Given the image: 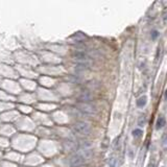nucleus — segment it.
<instances>
[{
	"mask_svg": "<svg viewBox=\"0 0 167 167\" xmlns=\"http://www.w3.org/2000/svg\"><path fill=\"white\" fill-rule=\"evenodd\" d=\"M73 129L79 135H89L91 133V125L88 122L79 121L73 125Z\"/></svg>",
	"mask_w": 167,
	"mask_h": 167,
	"instance_id": "obj_1",
	"label": "nucleus"
},
{
	"mask_svg": "<svg viewBox=\"0 0 167 167\" xmlns=\"http://www.w3.org/2000/svg\"><path fill=\"white\" fill-rule=\"evenodd\" d=\"M73 60L76 62V64L80 65H86L89 66L91 64V59L88 54H86L83 51H77V52L73 53Z\"/></svg>",
	"mask_w": 167,
	"mask_h": 167,
	"instance_id": "obj_2",
	"label": "nucleus"
},
{
	"mask_svg": "<svg viewBox=\"0 0 167 167\" xmlns=\"http://www.w3.org/2000/svg\"><path fill=\"white\" fill-rule=\"evenodd\" d=\"M77 109L83 112L84 114H88V115H93L96 113V108L95 106H93L90 102H79L77 105Z\"/></svg>",
	"mask_w": 167,
	"mask_h": 167,
	"instance_id": "obj_3",
	"label": "nucleus"
},
{
	"mask_svg": "<svg viewBox=\"0 0 167 167\" xmlns=\"http://www.w3.org/2000/svg\"><path fill=\"white\" fill-rule=\"evenodd\" d=\"M85 162H86V159H84V158L79 154L73 155V156L69 158V160H68V164L70 167H79L80 165H83Z\"/></svg>",
	"mask_w": 167,
	"mask_h": 167,
	"instance_id": "obj_4",
	"label": "nucleus"
},
{
	"mask_svg": "<svg viewBox=\"0 0 167 167\" xmlns=\"http://www.w3.org/2000/svg\"><path fill=\"white\" fill-rule=\"evenodd\" d=\"M63 146H64L66 151L70 152L77 151V149H79V145H77V143L73 140H65L64 143H63Z\"/></svg>",
	"mask_w": 167,
	"mask_h": 167,
	"instance_id": "obj_5",
	"label": "nucleus"
},
{
	"mask_svg": "<svg viewBox=\"0 0 167 167\" xmlns=\"http://www.w3.org/2000/svg\"><path fill=\"white\" fill-rule=\"evenodd\" d=\"M79 98L82 100V102H89L92 98H93V95H92L91 92H89V91H84L79 94Z\"/></svg>",
	"mask_w": 167,
	"mask_h": 167,
	"instance_id": "obj_6",
	"label": "nucleus"
},
{
	"mask_svg": "<svg viewBox=\"0 0 167 167\" xmlns=\"http://www.w3.org/2000/svg\"><path fill=\"white\" fill-rule=\"evenodd\" d=\"M77 154L80 155V156H82L84 159H89V158L92 157V155H93V151H92L91 148H80Z\"/></svg>",
	"mask_w": 167,
	"mask_h": 167,
	"instance_id": "obj_7",
	"label": "nucleus"
},
{
	"mask_svg": "<svg viewBox=\"0 0 167 167\" xmlns=\"http://www.w3.org/2000/svg\"><path fill=\"white\" fill-rule=\"evenodd\" d=\"M165 123H166V120H165V118L162 117V116H160L159 118L157 119V123H156V129H160L161 128H163L164 125H165Z\"/></svg>",
	"mask_w": 167,
	"mask_h": 167,
	"instance_id": "obj_8",
	"label": "nucleus"
},
{
	"mask_svg": "<svg viewBox=\"0 0 167 167\" xmlns=\"http://www.w3.org/2000/svg\"><path fill=\"white\" fill-rule=\"evenodd\" d=\"M146 102H147V97H146V96H141L137 100V106H139V108H142V106H144L146 105Z\"/></svg>",
	"mask_w": 167,
	"mask_h": 167,
	"instance_id": "obj_9",
	"label": "nucleus"
},
{
	"mask_svg": "<svg viewBox=\"0 0 167 167\" xmlns=\"http://www.w3.org/2000/svg\"><path fill=\"white\" fill-rule=\"evenodd\" d=\"M109 165L110 167H116L117 166V158L115 157H111L110 159H109Z\"/></svg>",
	"mask_w": 167,
	"mask_h": 167,
	"instance_id": "obj_10",
	"label": "nucleus"
},
{
	"mask_svg": "<svg viewBox=\"0 0 167 167\" xmlns=\"http://www.w3.org/2000/svg\"><path fill=\"white\" fill-rule=\"evenodd\" d=\"M133 136L134 137H141V136H142V131L139 129H134V131H133Z\"/></svg>",
	"mask_w": 167,
	"mask_h": 167,
	"instance_id": "obj_11",
	"label": "nucleus"
},
{
	"mask_svg": "<svg viewBox=\"0 0 167 167\" xmlns=\"http://www.w3.org/2000/svg\"><path fill=\"white\" fill-rule=\"evenodd\" d=\"M162 145L164 148H167V134H164L162 136Z\"/></svg>",
	"mask_w": 167,
	"mask_h": 167,
	"instance_id": "obj_12",
	"label": "nucleus"
},
{
	"mask_svg": "<svg viewBox=\"0 0 167 167\" xmlns=\"http://www.w3.org/2000/svg\"><path fill=\"white\" fill-rule=\"evenodd\" d=\"M158 37H159V33H158L157 30H154V31H152V34H151V38H152V40L157 39Z\"/></svg>",
	"mask_w": 167,
	"mask_h": 167,
	"instance_id": "obj_13",
	"label": "nucleus"
},
{
	"mask_svg": "<svg viewBox=\"0 0 167 167\" xmlns=\"http://www.w3.org/2000/svg\"><path fill=\"white\" fill-rule=\"evenodd\" d=\"M147 167H156V165H155L154 163H151H151H149L148 165H147Z\"/></svg>",
	"mask_w": 167,
	"mask_h": 167,
	"instance_id": "obj_14",
	"label": "nucleus"
},
{
	"mask_svg": "<svg viewBox=\"0 0 167 167\" xmlns=\"http://www.w3.org/2000/svg\"><path fill=\"white\" fill-rule=\"evenodd\" d=\"M165 98L167 99V90L165 91Z\"/></svg>",
	"mask_w": 167,
	"mask_h": 167,
	"instance_id": "obj_15",
	"label": "nucleus"
}]
</instances>
